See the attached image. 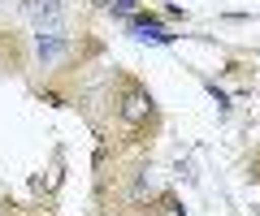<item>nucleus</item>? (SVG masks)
I'll return each instance as SVG.
<instances>
[{
    "label": "nucleus",
    "instance_id": "1",
    "mask_svg": "<svg viewBox=\"0 0 260 216\" xmlns=\"http://www.w3.org/2000/svg\"><path fill=\"white\" fill-rule=\"evenodd\" d=\"M148 108H152L148 95H143V91H130L126 104H121V117H126V121H139V117H148Z\"/></svg>",
    "mask_w": 260,
    "mask_h": 216
},
{
    "label": "nucleus",
    "instance_id": "2",
    "mask_svg": "<svg viewBox=\"0 0 260 216\" xmlns=\"http://www.w3.org/2000/svg\"><path fill=\"white\" fill-rule=\"evenodd\" d=\"M130 26H135V35H139V39H156V44H165V39H169L156 22H143V18H139V22H130Z\"/></svg>",
    "mask_w": 260,
    "mask_h": 216
}]
</instances>
